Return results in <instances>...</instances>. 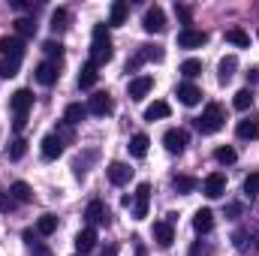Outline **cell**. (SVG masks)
<instances>
[{
	"label": "cell",
	"instance_id": "obj_2",
	"mask_svg": "<svg viewBox=\"0 0 259 256\" xmlns=\"http://www.w3.org/2000/svg\"><path fill=\"white\" fill-rule=\"evenodd\" d=\"M223 124H226V112H223V106H217V103H208L205 112H202V118H196V130H199L202 136H211V133L223 130Z\"/></svg>",
	"mask_w": 259,
	"mask_h": 256
},
{
	"label": "cell",
	"instance_id": "obj_34",
	"mask_svg": "<svg viewBox=\"0 0 259 256\" xmlns=\"http://www.w3.org/2000/svg\"><path fill=\"white\" fill-rule=\"evenodd\" d=\"M36 33V24H33V18H18L15 21V36H33Z\"/></svg>",
	"mask_w": 259,
	"mask_h": 256
},
{
	"label": "cell",
	"instance_id": "obj_32",
	"mask_svg": "<svg viewBox=\"0 0 259 256\" xmlns=\"http://www.w3.org/2000/svg\"><path fill=\"white\" fill-rule=\"evenodd\" d=\"M232 106H235L238 112H247V109L253 106V94H250L247 88H244V91H238V94L232 97Z\"/></svg>",
	"mask_w": 259,
	"mask_h": 256
},
{
	"label": "cell",
	"instance_id": "obj_31",
	"mask_svg": "<svg viewBox=\"0 0 259 256\" xmlns=\"http://www.w3.org/2000/svg\"><path fill=\"white\" fill-rule=\"evenodd\" d=\"M55 229H58V217H55V214H42V217L36 220V232H39V235H52Z\"/></svg>",
	"mask_w": 259,
	"mask_h": 256
},
{
	"label": "cell",
	"instance_id": "obj_40",
	"mask_svg": "<svg viewBox=\"0 0 259 256\" xmlns=\"http://www.w3.org/2000/svg\"><path fill=\"white\" fill-rule=\"evenodd\" d=\"M42 52H46L49 58H58V61L64 58V46H61V42H55V39H49V42H42Z\"/></svg>",
	"mask_w": 259,
	"mask_h": 256
},
{
	"label": "cell",
	"instance_id": "obj_19",
	"mask_svg": "<svg viewBox=\"0 0 259 256\" xmlns=\"http://www.w3.org/2000/svg\"><path fill=\"white\" fill-rule=\"evenodd\" d=\"M235 69H238V58L235 55H226L220 66H217V78H220V84H229L232 81V75H235Z\"/></svg>",
	"mask_w": 259,
	"mask_h": 256
},
{
	"label": "cell",
	"instance_id": "obj_42",
	"mask_svg": "<svg viewBox=\"0 0 259 256\" xmlns=\"http://www.w3.org/2000/svg\"><path fill=\"white\" fill-rule=\"evenodd\" d=\"M55 136H58V139H61V142H69V139H72V127H69V124H61V127H58V133H55Z\"/></svg>",
	"mask_w": 259,
	"mask_h": 256
},
{
	"label": "cell",
	"instance_id": "obj_11",
	"mask_svg": "<svg viewBox=\"0 0 259 256\" xmlns=\"http://www.w3.org/2000/svg\"><path fill=\"white\" fill-rule=\"evenodd\" d=\"M0 52H3V58L21 61V55H24V39H21V36H0Z\"/></svg>",
	"mask_w": 259,
	"mask_h": 256
},
{
	"label": "cell",
	"instance_id": "obj_4",
	"mask_svg": "<svg viewBox=\"0 0 259 256\" xmlns=\"http://www.w3.org/2000/svg\"><path fill=\"white\" fill-rule=\"evenodd\" d=\"M148 202H151V184H139L133 193V217L136 220H145L148 217Z\"/></svg>",
	"mask_w": 259,
	"mask_h": 256
},
{
	"label": "cell",
	"instance_id": "obj_23",
	"mask_svg": "<svg viewBox=\"0 0 259 256\" xmlns=\"http://www.w3.org/2000/svg\"><path fill=\"white\" fill-rule=\"evenodd\" d=\"M88 118V106H81V103H69L64 112V121L69 124V127H75V124H81Z\"/></svg>",
	"mask_w": 259,
	"mask_h": 256
},
{
	"label": "cell",
	"instance_id": "obj_22",
	"mask_svg": "<svg viewBox=\"0 0 259 256\" xmlns=\"http://www.w3.org/2000/svg\"><path fill=\"white\" fill-rule=\"evenodd\" d=\"M235 133H238V139H256V136H259V115H253V118H244V121H238Z\"/></svg>",
	"mask_w": 259,
	"mask_h": 256
},
{
	"label": "cell",
	"instance_id": "obj_10",
	"mask_svg": "<svg viewBox=\"0 0 259 256\" xmlns=\"http://www.w3.org/2000/svg\"><path fill=\"white\" fill-rule=\"evenodd\" d=\"M205 42H208V33H205V30H193V27H187V30L178 33V46H181V49H202Z\"/></svg>",
	"mask_w": 259,
	"mask_h": 256
},
{
	"label": "cell",
	"instance_id": "obj_45",
	"mask_svg": "<svg viewBox=\"0 0 259 256\" xmlns=\"http://www.w3.org/2000/svg\"><path fill=\"white\" fill-rule=\"evenodd\" d=\"M103 256H118V247H115V244H109V247L103 250Z\"/></svg>",
	"mask_w": 259,
	"mask_h": 256
},
{
	"label": "cell",
	"instance_id": "obj_28",
	"mask_svg": "<svg viewBox=\"0 0 259 256\" xmlns=\"http://www.w3.org/2000/svg\"><path fill=\"white\" fill-rule=\"evenodd\" d=\"M214 160H217L220 166H232V163L238 160V154H235V148H232V145H220V148L214 151Z\"/></svg>",
	"mask_w": 259,
	"mask_h": 256
},
{
	"label": "cell",
	"instance_id": "obj_16",
	"mask_svg": "<svg viewBox=\"0 0 259 256\" xmlns=\"http://www.w3.org/2000/svg\"><path fill=\"white\" fill-rule=\"evenodd\" d=\"M175 94H178V100H181L184 106H199V100H202V91L196 88L193 81H181Z\"/></svg>",
	"mask_w": 259,
	"mask_h": 256
},
{
	"label": "cell",
	"instance_id": "obj_27",
	"mask_svg": "<svg viewBox=\"0 0 259 256\" xmlns=\"http://www.w3.org/2000/svg\"><path fill=\"white\" fill-rule=\"evenodd\" d=\"M172 187L181 193V196H187V193H193L199 187V181H196L193 175H175V181H172Z\"/></svg>",
	"mask_w": 259,
	"mask_h": 256
},
{
	"label": "cell",
	"instance_id": "obj_35",
	"mask_svg": "<svg viewBox=\"0 0 259 256\" xmlns=\"http://www.w3.org/2000/svg\"><path fill=\"white\" fill-rule=\"evenodd\" d=\"M178 72H181L184 78H196V75L202 72V61H196V58H190V61H184V64L178 66Z\"/></svg>",
	"mask_w": 259,
	"mask_h": 256
},
{
	"label": "cell",
	"instance_id": "obj_29",
	"mask_svg": "<svg viewBox=\"0 0 259 256\" xmlns=\"http://www.w3.org/2000/svg\"><path fill=\"white\" fill-rule=\"evenodd\" d=\"M9 196H12L15 202H30V199H33V190H30V184H24V181H15V184L9 187Z\"/></svg>",
	"mask_w": 259,
	"mask_h": 256
},
{
	"label": "cell",
	"instance_id": "obj_39",
	"mask_svg": "<svg viewBox=\"0 0 259 256\" xmlns=\"http://www.w3.org/2000/svg\"><path fill=\"white\" fill-rule=\"evenodd\" d=\"M244 193L253 199V196H259V172H250L247 178H244Z\"/></svg>",
	"mask_w": 259,
	"mask_h": 256
},
{
	"label": "cell",
	"instance_id": "obj_8",
	"mask_svg": "<svg viewBox=\"0 0 259 256\" xmlns=\"http://www.w3.org/2000/svg\"><path fill=\"white\" fill-rule=\"evenodd\" d=\"M30 106H33V91H27V88L15 91V94L9 97V109L15 112V118H18V115H27Z\"/></svg>",
	"mask_w": 259,
	"mask_h": 256
},
{
	"label": "cell",
	"instance_id": "obj_36",
	"mask_svg": "<svg viewBox=\"0 0 259 256\" xmlns=\"http://www.w3.org/2000/svg\"><path fill=\"white\" fill-rule=\"evenodd\" d=\"M18 64H21V61L3 58V61H0V78H12V75H18Z\"/></svg>",
	"mask_w": 259,
	"mask_h": 256
},
{
	"label": "cell",
	"instance_id": "obj_7",
	"mask_svg": "<svg viewBox=\"0 0 259 256\" xmlns=\"http://www.w3.org/2000/svg\"><path fill=\"white\" fill-rule=\"evenodd\" d=\"M151 88H154V78L151 75H136V78H130L127 94H130V100H145L151 94Z\"/></svg>",
	"mask_w": 259,
	"mask_h": 256
},
{
	"label": "cell",
	"instance_id": "obj_33",
	"mask_svg": "<svg viewBox=\"0 0 259 256\" xmlns=\"http://www.w3.org/2000/svg\"><path fill=\"white\" fill-rule=\"evenodd\" d=\"M66 21H69V12H66V9H55V12H52V30H55V33H64L66 27H69Z\"/></svg>",
	"mask_w": 259,
	"mask_h": 256
},
{
	"label": "cell",
	"instance_id": "obj_38",
	"mask_svg": "<svg viewBox=\"0 0 259 256\" xmlns=\"http://www.w3.org/2000/svg\"><path fill=\"white\" fill-rule=\"evenodd\" d=\"M27 154V142L24 139H15L12 145H9V160H21Z\"/></svg>",
	"mask_w": 259,
	"mask_h": 256
},
{
	"label": "cell",
	"instance_id": "obj_24",
	"mask_svg": "<svg viewBox=\"0 0 259 256\" xmlns=\"http://www.w3.org/2000/svg\"><path fill=\"white\" fill-rule=\"evenodd\" d=\"M160 118H169V103L154 100V103L145 109V121H160Z\"/></svg>",
	"mask_w": 259,
	"mask_h": 256
},
{
	"label": "cell",
	"instance_id": "obj_37",
	"mask_svg": "<svg viewBox=\"0 0 259 256\" xmlns=\"http://www.w3.org/2000/svg\"><path fill=\"white\" fill-rule=\"evenodd\" d=\"M175 15L181 18V24H184V30L193 24V12H190V6H184V3H175Z\"/></svg>",
	"mask_w": 259,
	"mask_h": 256
},
{
	"label": "cell",
	"instance_id": "obj_15",
	"mask_svg": "<svg viewBox=\"0 0 259 256\" xmlns=\"http://www.w3.org/2000/svg\"><path fill=\"white\" fill-rule=\"evenodd\" d=\"M94 247H97V229L88 226V229H81V232L75 235V250L84 256V253H91Z\"/></svg>",
	"mask_w": 259,
	"mask_h": 256
},
{
	"label": "cell",
	"instance_id": "obj_5",
	"mask_svg": "<svg viewBox=\"0 0 259 256\" xmlns=\"http://www.w3.org/2000/svg\"><path fill=\"white\" fill-rule=\"evenodd\" d=\"M202 193H205L208 199H220V196L226 193V175H223V172H211V175L202 181Z\"/></svg>",
	"mask_w": 259,
	"mask_h": 256
},
{
	"label": "cell",
	"instance_id": "obj_18",
	"mask_svg": "<svg viewBox=\"0 0 259 256\" xmlns=\"http://www.w3.org/2000/svg\"><path fill=\"white\" fill-rule=\"evenodd\" d=\"M154 238H157V244H160V247H169V244L175 241L172 223H169V220H157V223H154Z\"/></svg>",
	"mask_w": 259,
	"mask_h": 256
},
{
	"label": "cell",
	"instance_id": "obj_14",
	"mask_svg": "<svg viewBox=\"0 0 259 256\" xmlns=\"http://www.w3.org/2000/svg\"><path fill=\"white\" fill-rule=\"evenodd\" d=\"M39 151H42V160H58V157L64 154V142H61L58 136H46V139L39 142Z\"/></svg>",
	"mask_w": 259,
	"mask_h": 256
},
{
	"label": "cell",
	"instance_id": "obj_26",
	"mask_svg": "<svg viewBox=\"0 0 259 256\" xmlns=\"http://www.w3.org/2000/svg\"><path fill=\"white\" fill-rule=\"evenodd\" d=\"M94 84H97V66L88 61V64L81 66V72H78V88L88 91V88H94Z\"/></svg>",
	"mask_w": 259,
	"mask_h": 256
},
{
	"label": "cell",
	"instance_id": "obj_6",
	"mask_svg": "<svg viewBox=\"0 0 259 256\" xmlns=\"http://www.w3.org/2000/svg\"><path fill=\"white\" fill-rule=\"evenodd\" d=\"M84 220H88L91 226H109V208H106L100 199H94V202L84 208Z\"/></svg>",
	"mask_w": 259,
	"mask_h": 256
},
{
	"label": "cell",
	"instance_id": "obj_13",
	"mask_svg": "<svg viewBox=\"0 0 259 256\" xmlns=\"http://www.w3.org/2000/svg\"><path fill=\"white\" fill-rule=\"evenodd\" d=\"M106 175H109V181H112L115 187H121V184H127L130 178H133V169H130L127 163H109Z\"/></svg>",
	"mask_w": 259,
	"mask_h": 256
},
{
	"label": "cell",
	"instance_id": "obj_20",
	"mask_svg": "<svg viewBox=\"0 0 259 256\" xmlns=\"http://www.w3.org/2000/svg\"><path fill=\"white\" fill-rule=\"evenodd\" d=\"M36 81L39 84H55L58 81V64L55 61H42L36 66Z\"/></svg>",
	"mask_w": 259,
	"mask_h": 256
},
{
	"label": "cell",
	"instance_id": "obj_44",
	"mask_svg": "<svg viewBox=\"0 0 259 256\" xmlns=\"http://www.w3.org/2000/svg\"><path fill=\"white\" fill-rule=\"evenodd\" d=\"M226 214H229V217H238V214H241V205H238V202H232V205L226 208Z\"/></svg>",
	"mask_w": 259,
	"mask_h": 256
},
{
	"label": "cell",
	"instance_id": "obj_1",
	"mask_svg": "<svg viewBox=\"0 0 259 256\" xmlns=\"http://www.w3.org/2000/svg\"><path fill=\"white\" fill-rule=\"evenodd\" d=\"M112 36H109V27L106 24H97L94 27V42H91V64L103 66L112 61Z\"/></svg>",
	"mask_w": 259,
	"mask_h": 256
},
{
	"label": "cell",
	"instance_id": "obj_25",
	"mask_svg": "<svg viewBox=\"0 0 259 256\" xmlns=\"http://www.w3.org/2000/svg\"><path fill=\"white\" fill-rule=\"evenodd\" d=\"M148 145H151V139H148V136H145V133H136V136H133V139H130V154H133V157H139V160H142V157H145V154H148Z\"/></svg>",
	"mask_w": 259,
	"mask_h": 256
},
{
	"label": "cell",
	"instance_id": "obj_30",
	"mask_svg": "<svg viewBox=\"0 0 259 256\" xmlns=\"http://www.w3.org/2000/svg\"><path fill=\"white\" fill-rule=\"evenodd\" d=\"M226 42H232V46H238V49H247V46H250V36H247L241 27H229V30H226Z\"/></svg>",
	"mask_w": 259,
	"mask_h": 256
},
{
	"label": "cell",
	"instance_id": "obj_17",
	"mask_svg": "<svg viewBox=\"0 0 259 256\" xmlns=\"http://www.w3.org/2000/svg\"><path fill=\"white\" fill-rule=\"evenodd\" d=\"M193 229L199 235H205V232H211L214 229V211L211 208H199L193 214Z\"/></svg>",
	"mask_w": 259,
	"mask_h": 256
},
{
	"label": "cell",
	"instance_id": "obj_41",
	"mask_svg": "<svg viewBox=\"0 0 259 256\" xmlns=\"http://www.w3.org/2000/svg\"><path fill=\"white\" fill-rule=\"evenodd\" d=\"M12 208H15V199L9 193H0V214H9Z\"/></svg>",
	"mask_w": 259,
	"mask_h": 256
},
{
	"label": "cell",
	"instance_id": "obj_43",
	"mask_svg": "<svg viewBox=\"0 0 259 256\" xmlns=\"http://www.w3.org/2000/svg\"><path fill=\"white\" fill-rule=\"evenodd\" d=\"M30 256H55V253H52L46 244H33V253H30Z\"/></svg>",
	"mask_w": 259,
	"mask_h": 256
},
{
	"label": "cell",
	"instance_id": "obj_3",
	"mask_svg": "<svg viewBox=\"0 0 259 256\" xmlns=\"http://www.w3.org/2000/svg\"><path fill=\"white\" fill-rule=\"evenodd\" d=\"M142 27L148 33H163L166 30V12H163V6H148L145 18H142Z\"/></svg>",
	"mask_w": 259,
	"mask_h": 256
},
{
	"label": "cell",
	"instance_id": "obj_9",
	"mask_svg": "<svg viewBox=\"0 0 259 256\" xmlns=\"http://www.w3.org/2000/svg\"><path fill=\"white\" fill-rule=\"evenodd\" d=\"M109 112H112V100H109V94H106V91H100V94H94V97L88 100V115L106 118Z\"/></svg>",
	"mask_w": 259,
	"mask_h": 256
},
{
	"label": "cell",
	"instance_id": "obj_12",
	"mask_svg": "<svg viewBox=\"0 0 259 256\" xmlns=\"http://www.w3.org/2000/svg\"><path fill=\"white\" fill-rule=\"evenodd\" d=\"M163 145H166L169 154H181V151L187 148V133H184V130H166Z\"/></svg>",
	"mask_w": 259,
	"mask_h": 256
},
{
	"label": "cell",
	"instance_id": "obj_21",
	"mask_svg": "<svg viewBox=\"0 0 259 256\" xmlns=\"http://www.w3.org/2000/svg\"><path fill=\"white\" fill-rule=\"evenodd\" d=\"M127 15H130V3L127 0H115L112 3V12H109V24L112 27H121L127 21Z\"/></svg>",
	"mask_w": 259,
	"mask_h": 256
}]
</instances>
